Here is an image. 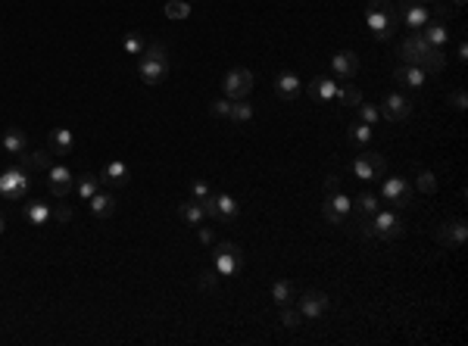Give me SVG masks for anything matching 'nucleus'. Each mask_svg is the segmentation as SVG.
Masks as SVG:
<instances>
[{
  "label": "nucleus",
  "mask_w": 468,
  "mask_h": 346,
  "mask_svg": "<svg viewBox=\"0 0 468 346\" xmlns=\"http://www.w3.org/2000/svg\"><path fill=\"white\" fill-rule=\"evenodd\" d=\"M22 216H25L28 224H34V228H44V224L54 218V209H50V203H44V200H32V203H25Z\"/></svg>",
  "instance_id": "21"
},
{
  "label": "nucleus",
  "mask_w": 468,
  "mask_h": 346,
  "mask_svg": "<svg viewBox=\"0 0 468 346\" xmlns=\"http://www.w3.org/2000/svg\"><path fill=\"white\" fill-rule=\"evenodd\" d=\"M378 109H381V119L400 125V122H406L409 115H412V100H409L406 94H387L384 103H381Z\"/></svg>",
  "instance_id": "10"
},
{
  "label": "nucleus",
  "mask_w": 468,
  "mask_h": 346,
  "mask_svg": "<svg viewBox=\"0 0 468 346\" xmlns=\"http://www.w3.org/2000/svg\"><path fill=\"white\" fill-rule=\"evenodd\" d=\"M366 25L378 41H390L400 28V10L394 0H368L366 3Z\"/></svg>",
  "instance_id": "2"
},
{
  "label": "nucleus",
  "mask_w": 468,
  "mask_h": 346,
  "mask_svg": "<svg viewBox=\"0 0 468 346\" xmlns=\"http://www.w3.org/2000/svg\"><path fill=\"white\" fill-rule=\"evenodd\" d=\"M122 47H125V54L141 56L144 50H147V38H144V34H137V32H131V34H125V38H122Z\"/></svg>",
  "instance_id": "36"
},
{
  "label": "nucleus",
  "mask_w": 468,
  "mask_h": 346,
  "mask_svg": "<svg viewBox=\"0 0 468 346\" xmlns=\"http://www.w3.org/2000/svg\"><path fill=\"white\" fill-rule=\"evenodd\" d=\"M3 150H7L10 157H22L28 150V137L22 128H7L3 131Z\"/></svg>",
  "instance_id": "27"
},
{
  "label": "nucleus",
  "mask_w": 468,
  "mask_h": 346,
  "mask_svg": "<svg viewBox=\"0 0 468 346\" xmlns=\"http://www.w3.org/2000/svg\"><path fill=\"white\" fill-rule=\"evenodd\" d=\"M415 187L421 190V194H437V178H434V172L431 169H419V175H415Z\"/></svg>",
  "instance_id": "35"
},
{
  "label": "nucleus",
  "mask_w": 468,
  "mask_h": 346,
  "mask_svg": "<svg viewBox=\"0 0 468 346\" xmlns=\"http://www.w3.org/2000/svg\"><path fill=\"white\" fill-rule=\"evenodd\" d=\"M253 113H256V109H253V103L250 100H234L231 103V122H238V125H244V122H250L253 119Z\"/></svg>",
  "instance_id": "34"
},
{
  "label": "nucleus",
  "mask_w": 468,
  "mask_h": 346,
  "mask_svg": "<svg viewBox=\"0 0 468 346\" xmlns=\"http://www.w3.org/2000/svg\"><path fill=\"white\" fill-rule=\"evenodd\" d=\"M334 100H340L344 106H359V103H362V91L356 88L353 82L337 84V94H334Z\"/></svg>",
  "instance_id": "32"
},
{
  "label": "nucleus",
  "mask_w": 468,
  "mask_h": 346,
  "mask_svg": "<svg viewBox=\"0 0 468 346\" xmlns=\"http://www.w3.org/2000/svg\"><path fill=\"white\" fill-rule=\"evenodd\" d=\"M50 150H25L19 157V163H22V169L25 172H47L50 169Z\"/></svg>",
  "instance_id": "24"
},
{
  "label": "nucleus",
  "mask_w": 468,
  "mask_h": 346,
  "mask_svg": "<svg viewBox=\"0 0 468 346\" xmlns=\"http://www.w3.org/2000/svg\"><path fill=\"white\" fill-rule=\"evenodd\" d=\"M443 66H447V56H443V50H427L419 69H425V72H441Z\"/></svg>",
  "instance_id": "37"
},
{
  "label": "nucleus",
  "mask_w": 468,
  "mask_h": 346,
  "mask_svg": "<svg viewBox=\"0 0 468 346\" xmlns=\"http://www.w3.org/2000/svg\"><path fill=\"white\" fill-rule=\"evenodd\" d=\"M394 78H397V84H403V88L419 91L421 84H425L427 72H425V69H419V66H397Z\"/></svg>",
  "instance_id": "23"
},
{
  "label": "nucleus",
  "mask_w": 468,
  "mask_h": 346,
  "mask_svg": "<svg viewBox=\"0 0 468 346\" xmlns=\"http://www.w3.org/2000/svg\"><path fill=\"white\" fill-rule=\"evenodd\" d=\"M346 137H350V143H353L356 150H366L368 143H372V137H375V128L372 125H366V122H353L350 128H346Z\"/></svg>",
  "instance_id": "29"
},
{
  "label": "nucleus",
  "mask_w": 468,
  "mask_h": 346,
  "mask_svg": "<svg viewBox=\"0 0 468 346\" xmlns=\"http://www.w3.org/2000/svg\"><path fill=\"white\" fill-rule=\"evenodd\" d=\"M3 228H7V218L0 216V234H3Z\"/></svg>",
  "instance_id": "50"
},
{
  "label": "nucleus",
  "mask_w": 468,
  "mask_h": 346,
  "mask_svg": "<svg viewBox=\"0 0 468 346\" xmlns=\"http://www.w3.org/2000/svg\"><path fill=\"white\" fill-rule=\"evenodd\" d=\"M28 187H32V178H28V172L22 165H13V169H7L0 175V197L19 200L28 194Z\"/></svg>",
  "instance_id": "8"
},
{
  "label": "nucleus",
  "mask_w": 468,
  "mask_h": 346,
  "mask_svg": "<svg viewBox=\"0 0 468 346\" xmlns=\"http://www.w3.org/2000/svg\"><path fill=\"white\" fill-rule=\"evenodd\" d=\"M253 84H256V75L250 72V69L238 66V69H228L222 78V91L228 100H247L253 91Z\"/></svg>",
  "instance_id": "3"
},
{
  "label": "nucleus",
  "mask_w": 468,
  "mask_h": 346,
  "mask_svg": "<svg viewBox=\"0 0 468 346\" xmlns=\"http://www.w3.org/2000/svg\"><path fill=\"white\" fill-rule=\"evenodd\" d=\"M356 109H359V122L372 125V128H375V125L381 122V109L375 106V103H366V100H362V103H359V106H356Z\"/></svg>",
  "instance_id": "39"
},
{
  "label": "nucleus",
  "mask_w": 468,
  "mask_h": 346,
  "mask_svg": "<svg viewBox=\"0 0 468 346\" xmlns=\"http://www.w3.org/2000/svg\"><path fill=\"white\" fill-rule=\"evenodd\" d=\"M322 187H325V197H328V194H337V190H340V175H328Z\"/></svg>",
  "instance_id": "47"
},
{
  "label": "nucleus",
  "mask_w": 468,
  "mask_h": 346,
  "mask_svg": "<svg viewBox=\"0 0 468 346\" xmlns=\"http://www.w3.org/2000/svg\"><path fill=\"white\" fill-rule=\"evenodd\" d=\"M453 3H456V7H462V3H465V0H453Z\"/></svg>",
  "instance_id": "52"
},
{
  "label": "nucleus",
  "mask_w": 468,
  "mask_h": 346,
  "mask_svg": "<svg viewBox=\"0 0 468 346\" xmlns=\"http://www.w3.org/2000/svg\"><path fill=\"white\" fill-rule=\"evenodd\" d=\"M459 60H462V62H465V60H468V44H465V41H462V44H459Z\"/></svg>",
  "instance_id": "49"
},
{
  "label": "nucleus",
  "mask_w": 468,
  "mask_h": 346,
  "mask_svg": "<svg viewBox=\"0 0 468 346\" xmlns=\"http://www.w3.org/2000/svg\"><path fill=\"white\" fill-rule=\"evenodd\" d=\"M300 321H303V315H300V309H293V305H285L281 309V325L287 327V331H297Z\"/></svg>",
  "instance_id": "40"
},
{
  "label": "nucleus",
  "mask_w": 468,
  "mask_h": 346,
  "mask_svg": "<svg viewBox=\"0 0 468 346\" xmlns=\"http://www.w3.org/2000/svg\"><path fill=\"white\" fill-rule=\"evenodd\" d=\"M54 218H56V222H60V224H69V222H72V209H69L66 203H63V206H56V209H54Z\"/></svg>",
  "instance_id": "45"
},
{
  "label": "nucleus",
  "mask_w": 468,
  "mask_h": 346,
  "mask_svg": "<svg viewBox=\"0 0 468 346\" xmlns=\"http://www.w3.org/2000/svg\"><path fill=\"white\" fill-rule=\"evenodd\" d=\"M378 197L384 200V203H390L394 209H406V206H412L415 190H412V184H409L403 175H394V178H384Z\"/></svg>",
  "instance_id": "4"
},
{
  "label": "nucleus",
  "mask_w": 468,
  "mask_h": 346,
  "mask_svg": "<svg viewBox=\"0 0 468 346\" xmlns=\"http://www.w3.org/2000/svg\"><path fill=\"white\" fill-rule=\"evenodd\" d=\"M400 19L403 25L409 28V32H421V28L431 22V10L425 7V3H415V0H400Z\"/></svg>",
  "instance_id": "11"
},
{
  "label": "nucleus",
  "mask_w": 468,
  "mask_h": 346,
  "mask_svg": "<svg viewBox=\"0 0 468 346\" xmlns=\"http://www.w3.org/2000/svg\"><path fill=\"white\" fill-rule=\"evenodd\" d=\"M350 209H353V200L344 197L340 190L337 194H328L325 203H322V216H325L331 224H344L346 216H350Z\"/></svg>",
  "instance_id": "15"
},
{
  "label": "nucleus",
  "mask_w": 468,
  "mask_h": 346,
  "mask_svg": "<svg viewBox=\"0 0 468 346\" xmlns=\"http://www.w3.org/2000/svg\"><path fill=\"white\" fill-rule=\"evenodd\" d=\"M447 100H449V106H453V109H459V113H462V109L468 106V94H465V88H456L453 94L447 97Z\"/></svg>",
  "instance_id": "44"
},
{
  "label": "nucleus",
  "mask_w": 468,
  "mask_h": 346,
  "mask_svg": "<svg viewBox=\"0 0 468 346\" xmlns=\"http://www.w3.org/2000/svg\"><path fill=\"white\" fill-rule=\"evenodd\" d=\"M197 238H200V244H203V246H210L212 240H216V238H212V231L210 228H200V224H197Z\"/></svg>",
  "instance_id": "48"
},
{
  "label": "nucleus",
  "mask_w": 468,
  "mask_h": 346,
  "mask_svg": "<svg viewBox=\"0 0 468 346\" xmlns=\"http://www.w3.org/2000/svg\"><path fill=\"white\" fill-rule=\"evenodd\" d=\"M275 91H278L281 100H293L300 94V75L297 72H281L275 78Z\"/></svg>",
  "instance_id": "28"
},
{
  "label": "nucleus",
  "mask_w": 468,
  "mask_h": 346,
  "mask_svg": "<svg viewBox=\"0 0 468 346\" xmlns=\"http://www.w3.org/2000/svg\"><path fill=\"white\" fill-rule=\"evenodd\" d=\"M75 187H78V200H85V203H88L97 190H100V175H94V172H85V175L78 178V184H75Z\"/></svg>",
  "instance_id": "31"
},
{
  "label": "nucleus",
  "mask_w": 468,
  "mask_h": 346,
  "mask_svg": "<svg viewBox=\"0 0 468 346\" xmlns=\"http://www.w3.org/2000/svg\"><path fill=\"white\" fill-rule=\"evenodd\" d=\"M434 238L441 246H465L468 240V222L465 218H453V222H443L434 231Z\"/></svg>",
  "instance_id": "12"
},
{
  "label": "nucleus",
  "mask_w": 468,
  "mask_h": 346,
  "mask_svg": "<svg viewBox=\"0 0 468 346\" xmlns=\"http://www.w3.org/2000/svg\"><path fill=\"white\" fill-rule=\"evenodd\" d=\"M219 278H222V275H219V272H203V275H200V278H197V287H200V290H216Z\"/></svg>",
  "instance_id": "43"
},
{
  "label": "nucleus",
  "mask_w": 468,
  "mask_h": 346,
  "mask_svg": "<svg viewBox=\"0 0 468 346\" xmlns=\"http://www.w3.org/2000/svg\"><path fill=\"white\" fill-rule=\"evenodd\" d=\"M47 150L54 153V157H69L75 150V135L69 128H54L47 137Z\"/></svg>",
  "instance_id": "19"
},
{
  "label": "nucleus",
  "mask_w": 468,
  "mask_h": 346,
  "mask_svg": "<svg viewBox=\"0 0 468 346\" xmlns=\"http://www.w3.org/2000/svg\"><path fill=\"white\" fill-rule=\"evenodd\" d=\"M356 209H359L362 216H375V212L381 209V197L372 194V190H362L359 197H356Z\"/></svg>",
  "instance_id": "33"
},
{
  "label": "nucleus",
  "mask_w": 468,
  "mask_h": 346,
  "mask_svg": "<svg viewBox=\"0 0 468 346\" xmlns=\"http://www.w3.org/2000/svg\"><path fill=\"white\" fill-rule=\"evenodd\" d=\"M372 224H375V238H381V240H400L403 234H406V224H403L397 209H387V212L378 209L372 216Z\"/></svg>",
  "instance_id": "7"
},
{
  "label": "nucleus",
  "mask_w": 468,
  "mask_h": 346,
  "mask_svg": "<svg viewBox=\"0 0 468 346\" xmlns=\"http://www.w3.org/2000/svg\"><path fill=\"white\" fill-rule=\"evenodd\" d=\"M427 50H434V47H427V41L421 38V32H412L406 41L400 44V50H397V54H400L403 66H421V60H425Z\"/></svg>",
  "instance_id": "13"
},
{
  "label": "nucleus",
  "mask_w": 468,
  "mask_h": 346,
  "mask_svg": "<svg viewBox=\"0 0 468 346\" xmlns=\"http://www.w3.org/2000/svg\"><path fill=\"white\" fill-rule=\"evenodd\" d=\"M356 231H359L362 238H375V224H372V216L362 218V222H356Z\"/></svg>",
  "instance_id": "46"
},
{
  "label": "nucleus",
  "mask_w": 468,
  "mask_h": 346,
  "mask_svg": "<svg viewBox=\"0 0 468 346\" xmlns=\"http://www.w3.org/2000/svg\"><path fill=\"white\" fill-rule=\"evenodd\" d=\"M206 206V218H216V222H234L238 218V200L231 197V194H210V197L203 200Z\"/></svg>",
  "instance_id": "9"
},
{
  "label": "nucleus",
  "mask_w": 468,
  "mask_h": 346,
  "mask_svg": "<svg viewBox=\"0 0 468 346\" xmlns=\"http://www.w3.org/2000/svg\"><path fill=\"white\" fill-rule=\"evenodd\" d=\"M328 305H331V299L322 290H306L303 297H297V309L303 319H322L328 312Z\"/></svg>",
  "instance_id": "14"
},
{
  "label": "nucleus",
  "mask_w": 468,
  "mask_h": 346,
  "mask_svg": "<svg viewBox=\"0 0 468 346\" xmlns=\"http://www.w3.org/2000/svg\"><path fill=\"white\" fill-rule=\"evenodd\" d=\"M350 172H353L359 181H372V178H381L387 172V159L381 157V153H375V150H359L356 153V159L350 163Z\"/></svg>",
  "instance_id": "5"
},
{
  "label": "nucleus",
  "mask_w": 468,
  "mask_h": 346,
  "mask_svg": "<svg viewBox=\"0 0 468 346\" xmlns=\"http://www.w3.org/2000/svg\"><path fill=\"white\" fill-rule=\"evenodd\" d=\"M331 75L350 82L353 75H359V56H356L353 50H337V54L331 56Z\"/></svg>",
  "instance_id": "17"
},
{
  "label": "nucleus",
  "mask_w": 468,
  "mask_h": 346,
  "mask_svg": "<svg viewBox=\"0 0 468 346\" xmlns=\"http://www.w3.org/2000/svg\"><path fill=\"white\" fill-rule=\"evenodd\" d=\"M172 72V56L169 50H166L163 41H147V50L141 54V60H137V75H141L144 84H163L166 78H169Z\"/></svg>",
  "instance_id": "1"
},
{
  "label": "nucleus",
  "mask_w": 468,
  "mask_h": 346,
  "mask_svg": "<svg viewBox=\"0 0 468 346\" xmlns=\"http://www.w3.org/2000/svg\"><path fill=\"white\" fill-rule=\"evenodd\" d=\"M231 103H234V100H212L210 103V113L216 115V119H228V115H231Z\"/></svg>",
  "instance_id": "41"
},
{
  "label": "nucleus",
  "mask_w": 468,
  "mask_h": 346,
  "mask_svg": "<svg viewBox=\"0 0 468 346\" xmlns=\"http://www.w3.org/2000/svg\"><path fill=\"white\" fill-rule=\"evenodd\" d=\"M210 194H212V187H210V181H203V178L190 184V197H194V200H206Z\"/></svg>",
  "instance_id": "42"
},
{
  "label": "nucleus",
  "mask_w": 468,
  "mask_h": 346,
  "mask_svg": "<svg viewBox=\"0 0 468 346\" xmlns=\"http://www.w3.org/2000/svg\"><path fill=\"white\" fill-rule=\"evenodd\" d=\"M212 262H216V272L225 275V278H234V275L244 268V253H241V246L234 244V240H225V244L216 246V256H212Z\"/></svg>",
  "instance_id": "6"
},
{
  "label": "nucleus",
  "mask_w": 468,
  "mask_h": 346,
  "mask_svg": "<svg viewBox=\"0 0 468 346\" xmlns=\"http://www.w3.org/2000/svg\"><path fill=\"white\" fill-rule=\"evenodd\" d=\"M188 3H190V0H188Z\"/></svg>",
  "instance_id": "53"
},
{
  "label": "nucleus",
  "mask_w": 468,
  "mask_h": 346,
  "mask_svg": "<svg viewBox=\"0 0 468 346\" xmlns=\"http://www.w3.org/2000/svg\"><path fill=\"white\" fill-rule=\"evenodd\" d=\"M129 165L122 163V159H113V163L107 165V169L100 172V184H109V187H125L129 184Z\"/></svg>",
  "instance_id": "22"
},
{
  "label": "nucleus",
  "mask_w": 468,
  "mask_h": 346,
  "mask_svg": "<svg viewBox=\"0 0 468 346\" xmlns=\"http://www.w3.org/2000/svg\"><path fill=\"white\" fill-rule=\"evenodd\" d=\"M306 94H309V100H315V103H328V100H334V94H337V82H334L331 75H319V78H312L309 82Z\"/></svg>",
  "instance_id": "18"
},
{
  "label": "nucleus",
  "mask_w": 468,
  "mask_h": 346,
  "mask_svg": "<svg viewBox=\"0 0 468 346\" xmlns=\"http://www.w3.org/2000/svg\"><path fill=\"white\" fill-rule=\"evenodd\" d=\"M166 16H169V19H188L190 3L188 0H166Z\"/></svg>",
  "instance_id": "38"
},
{
  "label": "nucleus",
  "mask_w": 468,
  "mask_h": 346,
  "mask_svg": "<svg viewBox=\"0 0 468 346\" xmlns=\"http://www.w3.org/2000/svg\"><path fill=\"white\" fill-rule=\"evenodd\" d=\"M421 38L427 41V47H434V50H443L449 41V32H447V22L441 19H431L425 28H421Z\"/></svg>",
  "instance_id": "20"
},
{
  "label": "nucleus",
  "mask_w": 468,
  "mask_h": 346,
  "mask_svg": "<svg viewBox=\"0 0 468 346\" xmlns=\"http://www.w3.org/2000/svg\"><path fill=\"white\" fill-rule=\"evenodd\" d=\"M88 206H91V212H94L97 218H109L115 212V197L113 194H103V190H97L94 197L88 200Z\"/></svg>",
  "instance_id": "30"
},
{
  "label": "nucleus",
  "mask_w": 468,
  "mask_h": 346,
  "mask_svg": "<svg viewBox=\"0 0 468 346\" xmlns=\"http://www.w3.org/2000/svg\"><path fill=\"white\" fill-rule=\"evenodd\" d=\"M47 187H50V194H54L56 200L69 197L72 187H75V175L66 169V165H50L47 169Z\"/></svg>",
  "instance_id": "16"
},
{
  "label": "nucleus",
  "mask_w": 468,
  "mask_h": 346,
  "mask_svg": "<svg viewBox=\"0 0 468 346\" xmlns=\"http://www.w3.org/2000/svg\"><path fill=\"white\" fill-rule=\"evenodd\" d=\"M415 3H425V7H427V3H437V0H415Z\"/></svg>",
  "instance_id": "51"
},
{
  "label": "nucleus",
  "mask_w": 468,
  "mask_h": 346,
  "mask_svg": "<svg viewBox=\"0 0 468 346\" xmlns=\"http://www.w3.org/2000/svg\"><path fill=\"white\" fill-rule=\"evenodd\" d=\"M269 293H271V299H275V305H278V309H285V305H293V303H297V287H293L287 278L275 281Z\"/></svg>",
  "instance_id": "25"
},
{
  "label": "nucleus",
  "mask_w": 468,
  "mask_h": 346,
  "mask_svg": "<svg viewBox=\"0 0 468 346\" xmlns=\"http://www.w3.org/2000/svg\"><path fill=\"white\" fill-rule=\"evenodd\" d=\"M178 216L184 218L188 224H203L206 222V206H203V200H184L181 206H178Z\"/></svg>",
  "instance_id": "26"
}]
</instances>
